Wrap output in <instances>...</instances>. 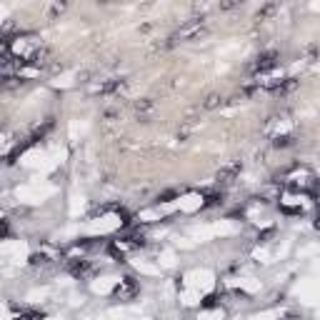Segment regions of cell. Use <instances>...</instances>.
I'll use <instances>...</instances> for the list:
<instances>
[{"label":"cell","instance_id":"cell-1","mask_svg":"<svg viewBox=\"0 0 320 320\" xmlns=\"http://www.w3.org/2000/svg\"><path fill=\"white\" fill-rule=\"evenodd\" d=\"M275 65H278V53L268 50V53H260V55L255 58L253 73H255V75H268L270 70H275Z\"/></svg>","mask_w":320,"mask_h":320},{"label":"cell","instance_id":"cell-2","mask_svg":"<svg viewBox=\"0 0 320 320\" xmlns=\"http://www.w3.org/2000/svg\"><path fill=\"white\" fill-rule=\"evenodd\" d=\"M138 295V283L133 278H123L120 283L115 285V298L118 300H130V298H135Z\"/></svg>","mask_w":320,"mask_h":320},{"label":"cell","instance_id":"cell-3","mask_svg":"<svg viewBox=\"0 0 320 320\" xmlns=\"http://www.w3.org/2000/svg\"><path fill=\"white\" fill-rule=\"evenodd\" d=\"M68 270H70L75 278H88V275H93V263L85 260V258H73V260L68 263Z\"/></svg>","mask_w":320,"mask_h":320},{"label":"cell","instance_id":"cell-4","mask_svg":"<svg viewBox=\"0 0 320 320\" xmlns=\"http://www.w3.org/2000/svg\"><path fill=\"white\" fill-rule=\"evenodd\" d=\"M240 168H243V165H240L238 160H235V163H230V165H225V168L218 173V185H230V183L240 175Z\"/></svg>","mask_w":320,"mask_h":320},{"label":"cell","instance_id":"cell-5","mask_svg":"<svg viewBox=\"0 0 320 320\" xmlns=\"http://www.w3.org/2000/svg\"><path fill=\"white\" fill-rule=\"evenodd\" d=\"M153 110H155V103H153L150 98H143V100H138V103H135V113H138V118H140V120L150 118V115H153Z\"/></svg>","mask_w":320,"mask_h":320},{"label":"cell","instance_id":"cell-6","mask_svg":"<svg viewBox=\"0 0 320 320\" xmlns=\"http://www.w3.org/2000/svg\"><path fill=\"white\" fill-rule=\"evenodd\" d=\"M220 105H223V98H220L218 93H210V95L205 98V103H203L205 110H215V108H220Z\"/></svg>","mask_w":320,"mask_h":320},{"label":"cell","instance_id":"cell-7","mask_svg":"<svg viewBox=\"0 0 320 320\" xmlns=\"http://www.w3.org/2000/svg\"><path fill=\"white\" fill-rule=\"evenodd\" d=\"M203 200H205V203H203L205 208H218V205H223V195H220V193H210V195H205Z\"/></svg>","mask_w":320,"mask_h":320},{"label":"cell","instance_id":"cell-8","mask_svg":"<svg viewBox=\"0 0 320 320\" xmlns=\"http://www.w3.org/2000/svg\"><path fill=\"white\" fill-rule=\"evenodd\" d=\"M273 145L275 148H288V145H293V135H275Z\"/></svg>","mask_w":320,"mask_h":320},{"label":"cell","instance_id":"cell-9","mask_svg":"<svg viewBox=\"0 0 320 320\" xmlns=\"http://www.w3.org/2000/svg\"><path fill=\"white\" fill-rule=\"evenodd\" d=\"M275 10H278V5H275V3H268V5H263V8L258 10V20H265V18H268V15H273Z\"/></svg>","mask_w":320,"mask_h":320},{"label":"cell","instance_id":"cell-10","mask_svg":"<svg viewBox=\"0 0 320 320\" xmlns=\"http://www.w3.org/2000/svg\"><path fill=\"white\" fill-rule=\"evenodd\" d=\"M240 3H220V10H233V8H238Z\"/></svg>","mask_w":320,"mask_h":320},{"label":"cell","instance_id":"cell-11","mask_svg":"<svg viewBox=\"0 0 320 320\" xmlns=\"http://www.w3.org/2000/svg\"><path fill=\"white\" fill-rule=\"evenodd\" d=\"M315 228H318V230H320V215H318V220H315Z\"/></svg>","mask_w":320,"mask_h":320}]
</instances>
